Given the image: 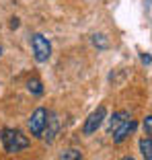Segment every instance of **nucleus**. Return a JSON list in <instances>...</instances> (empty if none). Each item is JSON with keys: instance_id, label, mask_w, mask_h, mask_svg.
Wrapping results in <instances>:
<instances>
[{"instance_id": "f257e3e1", "label": "nucleus", "mask_w": 152, "mask_h": 160, "mask_svg": "<svg viewBox=\"0 0 152 160\" xmlns=\"http://www.w3.org/2000/svg\"><path fill=\"white\" fill-rule=\"evenodd\" d=\"M0 140H2V146L6 152L14 154V152H21L25 148H29V138L25 133H21L19 129H2L0 132Z\"/></svg>"}, {"instance_id": "f03ea898", "label": "nucleus", "mask_w": 152, "mask_h": 160, "mask_svg": "<svg viewBox=\"0 0 152 160\" xmlns=\"http://www.w3.org/2000/svg\"><path fill=\"white\" fill-rule=\"evenodd\" d=\"M31 45H33V56L37 62H48L52 56V43L48 41V37H43L41 33H35L31 37Z\"/></svg>"}, {"instance_id": "7ed1b4c3", "label": "nucleus", "mask_w": 152, "mask_h": 160, "mask_svg": "<svg viewBox=\"0 0 152 160\" xmlns=\"http://www.w3.org/2000/svg\"><path fill=\"white\" fill-rule=\"evenodd\" d=\"M45 123H48V111L43 107L35 109L33 115L29 117V129L35 138H43V132H45Z\"/></svg>"}, {"instance_id": "20e7f679", "label": "nucleus", "mask_w": 152, "mask_h": 160, "mask_svg": "<svg viewBox=\"0 0 152 160\" xmlns=\"http://www.w3.org/2000/svg\"><path fill=\"white\" fill-rule=\"evenodd\" d=\"M107 117V109L101 105V107H97L93 113L86 117V121H84V125H82V133L84 136H90V133H95L97 129L101 127V123H103V119Z\"/></svg>"}, {"instance_id": "39448f33", "label": "nucleus", "mask_w": 152, "mask_h": 160, "mask_svg": "<svg viewBox=\"0 0 152 160\" xmlns=\"http://www.w3.org/2000/svg\"><path fill=\"white\" fill-rule=\"evenodd\" d=\"M134 129H136V121H134V119L129 117V119H125V121L121 123V125H119L113 133H111V138H113L115 144H121V142H124L125 138H128L129 133L134 132Z\"/></svg>"}, {"instance_id": "423d86ee", "label": "nucleus", "mask_w": 152, "mask_h": 160, "mask_svg": "<svg viewBox=\"0 0 152 160\" xmlns=\"http://www.w3.org/2000/svg\"><path fill=\"white\" fill-rule=\"evenodd\" d=\"M58 129H60V121H58V117L53 113H48V123H45V132H43L45 140L53 142V138L58 136Z\"/></svg>"}, {"instance_id": "0eeeda50", "label": "nucleus", "mask_w": 152, "mask_h": 160, "mask_svg": "<svg viewBox=\"0 0 152 160\" xmlns=\"http://www.w3.org/2000/svg\"><path fill=\"white\" fill-rule=\"evenodd\" d=\"M132 117V115L129 113H125V111H119V113H113V117L109 119V133H113L115 129H117L119 125H121V123L125 121V119H129Z\"/></svg>"}, {"instance_id": "6e6552de", "label": "nucleus", "mask_w": 152, "mask_h": 160, "mask_svg": "<svg viewBox=\"0 0 152 160\" xmlns=\"http://www.w3.org/2000/svg\"><path fill=\"white\" fill-rule=\"evenodd\" d=\"M140 152H142L144 160H152V138H142L140 140Z\"/></svg>"}, {"instance_id": "1a4fd4ad", "label": "nucleus", "mask_w": 152, "mask_h": 160, "mask_svg": "<svg viewBox=\"0 0 152 160\" xmlns=\"http://www.w3.org/2000/svg\"><path fill=\"white\" fill-rule=\"evenodd\" d=\"M60 160H82L80 152L74 150V148H66V150L60 154Z\"/></svg>"}, {"instance_id": "9d476101", "label": "nucleus", "mask_w": 152, "mask_h": 160, "mask_svg": "<svg viewBox=\"0 0 152 160\" xmlns=\"http://www.w3.org/2000/svg\"><path fill=\"white\" fill-rule=\"evenodd\" d=\"M27 88L31 90V92H33V94H41V92H43V86H41V82H39L37 78L29 80V82H27Z\"/></svg>"}, {"instance_id": "9b49d317", "label": "nucleus", "mask_w": 152, "mask_h": 160, "mask_svg": "<svg viewBox=\"0 0 152 160\" xmlns=\"http://www.w3.org/2000/svg\"><path fill=\"white\" fill-rule=\"evenodd\" d=\"M144 133H146L148 138H152V115H148V117L144 119Z\"/></svg>"}, {"instance_id": "f8f14e48", "label": "nucleus", "mask_w": 152, "mask_h": 160, "mask_svg": "<svg viewBox=\"0 0 152 160\" xmlns=\"http://www.w3.org/2000/svg\"><path fill=\"white\" fill-rule=\"evenodd\" d=\"M93 43H95L97 47H101V49H105V47H107V41H105L103 35H95V37H93Z\"/></svg>"}, {"instance_id": "ddd939ff", "label": "nucleus", "mask_w": 152, "mask_h": 160, "mask_svg": "<svg viewBox=\"0 0 152 160\" xmlns=\"http://www.w3.org/2000/svg\"><path fill=\"white\" fill-rule=\"evenodd\" d=\"M142 62L144 64H150V56H142Z\"/></svg>"}, {"instance_id": "4468645a", "label": "nucleus", "mask_w": 152, "mask_h": 160, "mask_svg": "<svg viewBox=\"0 0 152 160\" xmlns=\"http://www.w3.org/2000/svg\"><path fill=\"white\" fill-rule=\"evenodd\" d=\"M119 160H134L132 156H124V158H119Z\"/></svg>"}, {"instance_id": "2eb2a0df", "label": "nucleus", "mask_w": 152, "mask_h": 160, "mask_svg": "<svg viewBox=\"0 0 152 160\" xmlns=\"http://www.w3.org/2000/svg\"><path fill=\"white\" fill-rule=\"evenodd\" d=\"M0 56H2V47H0Z\"/></svg>"}]
</instances>
